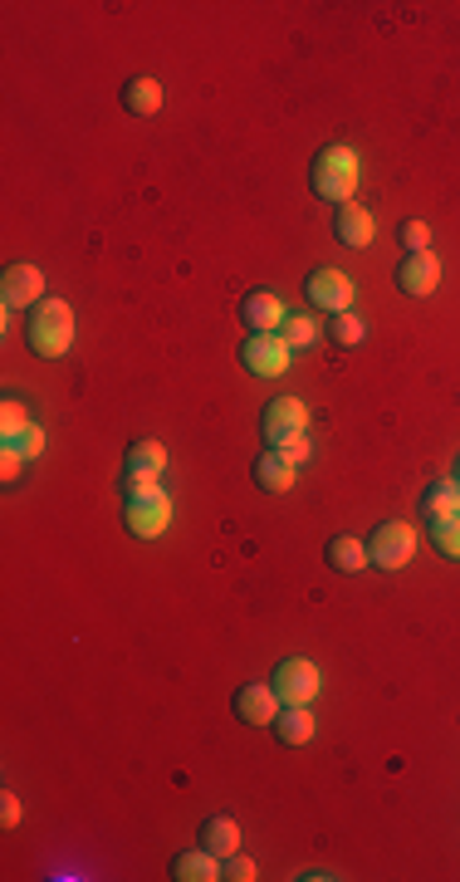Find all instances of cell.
Here are the masks:
<instances>
[{
	"instance_id": "cell-15",
	"label": "cell",
	"mask_w": 460,
	"mask_h": 882,
	"mask_svg": "<svg viewBox=\"0 0 460 882\" xmlns=\"http://www.w3.org/2000/svg\"><path fill=\"white\" fill-rule=\"evenodd\" d=\"M172 878H177V882H216L221 878V858L207 854V848L177 854V858H172Z\"/></svg>"
},
{
	"instance_id": "cell-16",
	"label": "cell",
	"mask_w": 460,
	"mask_h": 882,
	"mask_svg": "<svg viewBox=\"0 0 460 882\" xmlns=\"http://www.w3.org/2000/svg\"><path fill=\"white\" fill-rule=\"evenodd\" d=\"M274 740L280 745H309L314 740V716H309V706H284L280 716H274Z\"/></svg>"
},
{
	"instance_id": "cell-10",
	"label": "cell",
	"mask_w": 460,
	"mask_h": 882,
	"mask_svg": "<svg viewBox=\"0 0 460 882\" xmlns=\"http://www.w3.org/2000/svg\"><path fill=\"white\" fill-rule=\"evenodd\" d=\"M436 285H441V260H436L432 250H422V256H406L402 266H397V290L412 294V299H426Z\"/></svg>"
},
{
	"instance_id": "cell-23",
	"label": "cell",
	"mask_w": 460,
	"mask_h": 882,
	"mask_svg": "<svg viewBox=\"0 0 460 882\" xmlns=\"http://www.w3.org/2000/svg\"><path fill=\"white\" fill-rule=\"evenodd\" d=\"M432 534V550L446 554V560H460V515H446V520H432L426 525Z\"/></svg>"
},
{
	"instance_id": "cell-30",
	"label": "cell",
	"mask_w": 460,
	"mask_h": 882,
	"mask_svg": "<svg viewBox=\"0 0 460 882\" xmlns=\"http://www.w3.org/2000/svg\"><path fill=\"white\" fill-rule=\"evenodd\" d=\"M20 461H25V456H15V451H0V471H5V481H15V475H20Z\"/></svg>"
},
{
	"instance_id": "cell-25",
	"label": "cell",
	"mask_w": 460,
	"mask_h": 882,
	"mask_svg": "<svg viewBox=\"0 0 460 882\" xmlns=\"http://www.w3.org/2000/svg\"><path fill=\"white\" fill-rule=\"evenodd\" d=\"M397 240L406 246V256H422V250L432 246V226L412 216V221H402V226H397Z\"/></svg>"
},
{
	"instance_id": "cell-11",
	"label": "cell",
	"mask_w": 460,
	"mask_h": 882,
	"mask_svg": "<svg viewBox=\"0 0 460 882\" xmlns=\"http://www.w3.org/2000/svg\"><path fill=\"white\" fill-rule=\"evenodd\" d=\"M240 324L250 333H280V324H284V304H280V294H270V290H250L240 299Z\"/></svg>"
},
{
	"instance_id": "cell-1",
	"label": "cell",
	"mask_w": 460,
	"mask_h": 882,
	"mask_svg": "<svg viewBox=\"0 0 460 882\" xmlns=\"http://www.w3.org/2000/svg\"><path fill=\"white\" fill-rule=\"evenodd\" d=\"M309 187L319 201H333V207H347L357 191V152L343 143H329L314 152L309 162Z\"/></svg>"
},
{
	"instance_id": "cell-2",
	"label": "cell",
	"mask_w": 460,
	"mask_h": 882,
	"mask_svg": "<svg viewBox=\"0 0 460 882\" xmlns=\"http://www.w3.org/2000/svg\"><path fill=\"white\" fill-rule=\"evenodd\" d=\"M122 495H128V534H138V540H157L162 530H167L172 520V501L167 491H162L152 475H122Z\"/></svg>"
},
{
	"instance_id": "cell-3",
	"label": "cell",
	"mask_w": 460,
	"mask_h": 882,
	"mask_svg": "<svg viewBox=\"0 0 460 882\" xmlns=\"http://www.w3.org/2000/svg\"><path fill=\"white\" fill-rule=\"evenodd\" d=\"M25 343H30V353H39V358L69 353V343H74V309H69L64 299H39L35 309L25 314Z\"/></svg>"
},
{
	"instance_id": "cell-4",
	"label": "cell",
	"mask_w": 460,
	"mask_h": 882,
	"mask_svg": "<svg viewBox=\"0 0 460 882\" xmlns=\"http://www.w3.org/2000/svg\"><path fill=\"white\" fill-rule=\"evenodd\" d=\"M260 432L270 446H280L294 466L309 456V437H304V402L299 398H274L264 402V418H260Z\"/></svg>"
},
{
	"instance_id": "cell-13",
	"label": "cell",
	"mask_w": 460,
	"mask_h": 882,
	"mask_svg": "<svg viewBox=\"0 0 460 882\" xmlns=\"http://www.w3.org/2000/svg\"><path fill=\"white\" fill-rule=\"evenodd\" d=\"M255 485L270 491V495H280V491H290L294 485V461L280 451V446H264V451L255 456Z\"/></svg>"
},
{
	"instance_id": "cell-20",
	"label": "cell",
	"mask_w": 460,
	"mask_h": 882,
	"mask_svg": "<svg viewBox=\"0 0 460 882\" xmlns=\"http://www.w3.org/2000/svg\"><path fill=\"white\" fill-rule=\"evenodd\" d=\"M323 560H329V569H339V574H357V569H367V544L353 540V534H333Z\"/></svg>"
},
{
	"instance_id": "cell-31",
	"label": "cell",
	"mask_w": 460,
	"mask_h": 882,
	"mask_svg": "<svg viewBox=\"0 0 460 882\" xmlns=\"http://www.w3.org/2000/svg\"><path fill=\"white\" fill-rule=\"evenodd\" d=\"M456 485H460V461H456Z\"/></svg>"
},
{
	"instance_id": "cell-28",
	"label": "cell",
	"mask_w": 460,
	"mask_h": 882,
	"mask_svg": "<svg viewBox=\"0 0 460 882\" xmlns=\"http://www.w3.org/2000/svg\"><path fill=\"white\" fill-rule=\"evenodd\" d=\"M221 878H231V882H250L255 878V863L245 854H231V858H221Z\"/></svg>"
},
{
	"instance_id": "cell-19",
	"label": "cell",
	"mask_w": 460,
	"mask_h": 882,
	"mask_svg": "<svg viewBox=\"0 0 460 882\" xmlns=\"http://www.w3.org/2000/svg\"><path fill=\"white\" fill-rule=\"evenodd\" d=\"M446 515H460V485L456 481H432L422 491V520H446Z\"/></svg>"
},
{
	"instance_id": "cell-8",
	"label": "cell",
	"mask_w": 460,
	"mask_h": 882,
	"mask_svg": "<svg viewBox=\"0 0 460 882\" xmlns=\"http://www.w3.org/2000/svg\"><path fill=\"white\" fill-rule=\"evenodd\" d=\"M0 299H5V309H35L39 299H45V275H39L35 266H10L5 275H0Z\"/></svg>"
},
{
	"instance_id": "cell-6",
	"label": "cell",
	"mask_w": 460,
	"mask_h": 882,
	"mask_svg": "<svg viewBox=\"0 0 460 882\" xmlns=\"http://www.w3.org/2000/svg\"><path fill=\"white\" fill-rule=\"evenodd\" d=\"M270 686L284 706H309L314 696H319V667H314L309 657H284V662L274 667Z\"/></svg>"
},
{
	"instance_id": "cell-21",
	"label": "cell",
	"mask_w": 460,
	"mask_h": 882,
	"mask_svg": "<svg viewBox=\"0 0 460 882\" xmlns=\"http://www.w3.org/2000/svg\"><path fill=\"white\" fill-rule=\"evenodd\" d=\"M162 466H167L162 442H132L128 456H122V475H152V481H157Z\"/></svg>"
},
{
	"instance_id": "cell-14",
	"label": "cell",
	"mask_w": 460,
	"mask_h": 882,
	"mask_svg": "<svg viewBox=\"0 0 460 882\" xmlns=\"http://www.w3.org/2000/svg\"><path fill=\"white\" fill-rule=\"evenodd\" d=\"M333 236H339L343 246L363 250L367 240H373V216H367L363 207H353V201H347V207L333 211Z\"/></svg>"
},
{
	"instance_id": "cell-26",
	"label": "cell",
	"mask_w": 460,
	"mask_h": 882,
	"mask_svg": "<svg viewBox=\"0 0 460 882\" xmlns=\"http://www.w3.org/2000/svg\"><path fill=\"white\" fill-rule=\"evenodd\" d=\"M25 427H30V418H25V408H20V398H5V408H0V442L20 437Z\"/></svg>"
},
{
	"instance_id": "cell-12",
	"label": "cell",
	"mask_w": 460,
	"mask_h": 882,
	"mask_svg": "<svg viewBox=\"0 0 460 882\" xmlns=\"http://www.w3.org/2000/svg\"><path fill=\"white\" fill-rule=\"evenodd\" d=\"M235 716H240L245 726L274 721V716H280V696H274V686H264V682L240 686V692H235Z\"/></svg>"
},
{
	"instance_id": "cell-22",
	"label": "cell",
	"mask_w": 460,
	"mask_h": 882,
	"mask_svg": "<svg viewBox=\"0 0 460 882\" xmlns=\"http://www.w3.org/2000/svg\"><path fill=\"white\" fill-rule=\"evenodd\" d=\"M329 339L339 343V349H357V343L367 339V319H363V314H353V309L333 314V324H329Z\"/></svg>"
},
{
	"instance_id": "cell-5",
	"label": "cell",
	"mask_w": 460,
	"mask_h": 882,
	"mask_svg": "<svg viewBox=\"0 0 460 882\" xmlns=\"http://www.w3.org/2000/svg\"><path fill=\"white\" fill-rule=\"evenodd\" d=\"M412 554H416V530L402 520H382L373 530V540H367V564L373 569H402Z\"/></svg>"
},
{
	"instance_id": "cell-29",
	"label": "cell",
	"mask_w": 460,
	"mask_h": 882,
	"mask_svg": "<svg viewBox=\"0 0 460 882\" xmlns=\"http://www.w3.org/2000/svg\"><path fill=\"white\" fill-rule=\"evenodd\" d=\"M15 824H20V799L0 795V828H15Z\"/></svg>"
},
{
	"instance_id": "cell-18",
	"label": "cell",
	"mask_w": 460,
	"mask_h": 882,
	"mask_svg": "<svg viewBox=\"0 0 460 882\" xmlns=\"http://www.w3.org/2000/svg\"><path fill=\"white\" fill-rule=\"evenodd\" d=\"M122 108H128L132 118H152L162 108V84L157 79H142V74L128 79V84H122Z\"/></svg>"
},
{
	"instance_id": "cell-27",
	"label": "cell",
	"mask_w": 460,
	"mask_h": 882,
	"mask_svg": "<svg viewBox=\"0 0 460 882\" xmlns=\"http://www.w3.org/2000/svg\"><path fill=\"white\" fill-rule=\"evenodd\" d=\"M0 451H15V456H39V451H45V432H39V427H25V432H20V437L0 442Z\"/></svg>"
},
{
	"instance_id": "cell-24",
	"label": "cell",
	"mask_w": 460,
	"mask_h": 882,
	"mask_svg": "<svg viewBox=\"0 0 460 882\" xmlns=\"http://www.w3.org/2000/svg\"><path fill=\"white\" fill-rule=\"evenodd\" d=\"M280 339L290 343V353H294V349H309V343L319 339V324L304 319V314H299V319H284V324H280Z\"/></svg>"
},
{
	"instance_id": "cell-17",
	"label": "cell",
	"mask_w": 460,
	"mask_h": 882,
	"mask_svg": "<svg viewBox=\"0 0 460 882\" xmlns=\"http://www.w3.org/2000/svg\"><path fill=\"white\" fill-rule=\"evenodd\" d=\"M235 844H240V824H235L231 814H211L207 824H201V848L216 858H231Z\"/></svg>"
},
{
	"instance_id": "cell-9",
	"label": "cell",
	"mask_w": 460,
	"mask_h": 882,
	"mask_svg": "<svg viewBox=\"0 0 460 882\" xmlns=\"http://www.w3.org/2000/svg\"><path fill=\"white\" fill-rule=\"evenodd\" d=\"M304 294H309L319 309H329V314H343L347 304H353V280L343 275V270H329V266H319L309 280H304Z\"/></svg>"
},
{
	"instance_id": "cell-7",
	"label": "cell",
	"mask_w": 460,
	"mask_h": 882,
	"mask_svg": "<svg viewBox=\"0 0 460 882\" xmlns=\"http://www.w3.org/2000/svg\"><path fill=\"white\" fill-rule=\"evenodd\" d=\"M240 363H245V373H255V378H280V373L290 368V343H284L280 333H250V339L240 343Z\"/></svg>"
}]
</instances>
